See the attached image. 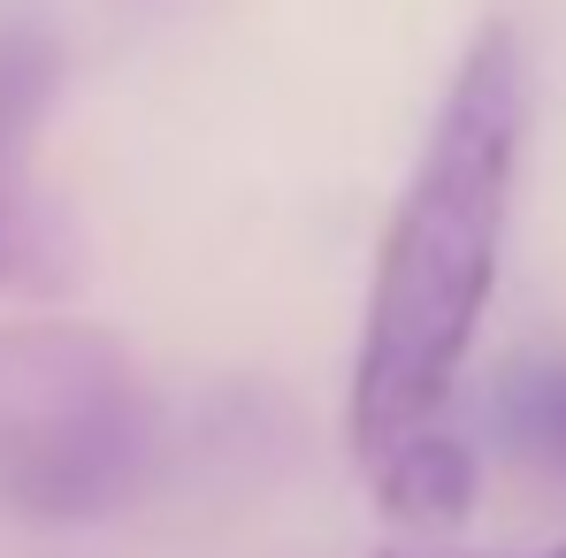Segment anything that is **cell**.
Instances as JSON below:
<instances>
[{
	"instance_id": "3957f363",
	"label": "cell",
	"mask_w": 566,
	"mask_h": 558,
	"mask_svg": "<svg viewBox=\"0 0 566 558\" xmlns=\"http://www.w3.org/2000/svg\"><path fill=\"white\" fill-rule=\"evenodd\" d=\"M54 93H62V46L31 23H8L0 31V276L23 238V185H31L39 123H46Z\"/></svg>"
},
{
	"instance_id": "5b68a950",
	"label": "cell",
	"mask_w": 566,
	"mask_h": 558,
	"mask_svg": "<svg viewBox=\"0 0 566 558\" xmlns=\"http://www.w3.org/2000/svg\"><path fill=\"white\" fill-rule=\"evenodd\" d=\"M490 421H497V436L513 452H528V460L566 474V360H552V368H513L505 390H497V406H490Z\"/></svg>"
},
{
	"instance_id": "52a82bcc",
	"label": "cell",
	"mask_w": 566,
	"mask_h": 558,
	"mask_svg": "<svg viewBox=\"0 0 566 558\" xmlns=\"http://www.w3.org/2000/svg\"><path fill=\"white\" fill-rule=\"evenodd\" d=\"M382 558H390V551H382Z\"/></svg>"
},
{
	"instance_id": "7a4b0ae2",
	"label": "cell",
	"mask_w": 566,
	"mask_h": 558,
	"mask_svg": "<svg viewBox=\"0 0 566 558\" xmlns=\"http://www.w3.org/2000/svg\"><path fill=\"white\" fill-rule=\"evenodd\" d=\"M161 444L154 382L99 322H0V513L77 528L138 497Z\"/></svg>"
},
{
	"instance_id": "6da1fadb",
	"label": "cell",
	"mask_w": 566,
	"mask_h": 558,
	"mask_svg": "<svg viewBox=\"0 0 566 558\" xmlns=\"http://www.w3.org/2000/svg\"><path fill=\"white\" fill-rule=\"evenodd\" d=\"M521 146H528V62L513 23H482L429 115L413 177L376 245L360 345L345 375V444L360 466L452 406L497 291Z\"/></svg>"
},
{
	"instance_id": "277c9868",
	"label": "cell",
	"mask_w": 566,
	"mask_h": 558,
	"mask_svg": "<svg viewBox=\"0 0 566 558\" xmlns=\"http://www.w3.org/2000/svg\"><path fill=\"white\" fill-rule=\"evenodd\" d=\"M368 482H376V505L398 520V528H421V536H452L474 513V489H482V466H474V444L452 436V429H413L398 436L382 460H368Z\"/></svg>"
},
{
	"instance_id": "8992f818",
	"label": "cell",
	"mask_w": 566,
	"mask_h": 558,
	"mask_svg": "<svg viewBox=\"0 0 566 558\" xmlns=\"http://www.w3.org/2000/svg\"><path fill=\"white\" fill-rule=\"evenodd\" d=\"M544 558H566V544H559V551H544Z\"/></svg>"
}]
</instances>
